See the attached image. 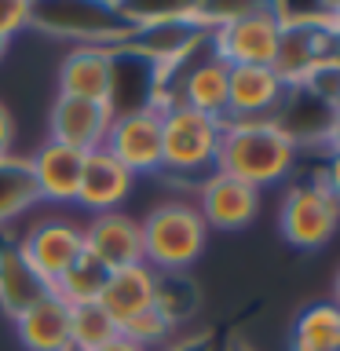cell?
Returning a JSON list of instances; mask_svg holds the SVG:
<instances>
[{
	"mask_svg": "<svg viewBox=\"0 0 340 351\" xmlns=\"http://www.w3.org/2000/svg\"><path fill=\"white\" fill-rule=\"evenodd\" d=\"M300 147L274 125V117L263 121H223V136L216 150V172L230 176L238 183H249L252 191L271 183H282L296 169Z\"/></svg>",
	"mask_w": 340,
	"mask_h": 351,
	"instance_id": "6da1fadb",
	"label": "cell"
},
{
	"mask_svg": "<svg viewBox=\"0 0 340 351\" xmlns=\"http://www.w3.org/2000/svg\"><path fill=\"white\" fill-rule=\"evenodd\" d=\"M139 227H143V263H150L158 274H183L205 252L208 241L202 213L183 197L150 208V216L139 219Z\"/></svg>",
	"mask_w": 340,
	"mask_h": 351,
	"instance_id": "7a4b0ae2",
	"label": "cell"
},
{
	"mask_svg": "<svg viewBox=\"0 0 340 351\" xmlns=\"http://www.w3.org/2000/svg\"><path fill=\"white\" fill-rule=\"evenodd\" d=\"M223 136V121L197 114L175 103L161 114V172L172 176H208L216 172V150Z\"/></svg>",
	"mask_w": 340,
	"mask_h": 351,
	"instance_id": "3957f363",
	"label": "cell"
},
{
	"mask_svg": "<svg viewBox=\"0 0 340 351\" xmlns=\"http://www.w3.org/2000/svg\"><path fill=\"white\" fill-rule=\"evenodd\" d=\"M282 26L274 19V8L263 4H245L230 15L223 26L208 33L212 55L223 66H271L278 51Z\"/></svg>",
	"mask_w": 340,
	"mask_h": 351,
	"instance_id": "277c9868",
	"label": "cell"
},
{
	"mask_svg": "<svg viewBox=\"0 0 340 351\" xmlns=\"http://www.w3.org/2000/svg\"><path fill=\"white\" fill-rule=\"evenodd\" d=\"M282 238L296 249H322L340 227V202L318 180L289 186L278 208Z\"/></svg>",
	"mask_w": 340,
	"mask_h": 351,
	"instance_id": "5b68a950",
	"label": "cell"
},
{
	"mask_svg": "<svg viewBox=\"0 0 340 351\" xmlns=\"http://www.w3.org/2000/svg\"><path fill=\"white\" fill-rule=\"evenodd\" d=\"M15 249L37 271V278L51 285L84 256V223L70 216H44L15 241Z\"/></svg>",
	"mask_w": 340,
	"mask_h": 351,
	"instance_id": "8992f818",
	"label": "cell"
},
{
	"mask_svg": "<svg viewBox=\"0 0 340 351\" xmlns=\"http://www.w3.org/2000/svg\"><path fill=\"white\" fill-rule=\"evenodd\" d=\"M103 150L117 158L132 176L161 172V114L154 106L114 114Z\"/></svg>",
	"mask_w": 340,
	"mask_h": 351,
	"instance_id": "52a82bcc",
	"label": "cell"
},
{
	"mask_svg": "<svg viewBox=\"0 0 340 351\" xmlns=\"http://www.w3.org/2000/svg\"><path fill=\"white\" fill-rule=\"evenodd\" d=\"M84 252L99 267L121 271L143 263V227L128 213H99L84 223Z\"/></svg>",
	"mask_w": 340,
	"mask_h": 351,
	"instance_id": "ba28073f",
	"label": "cell"
},
{
	"mask_svg": "<svg viewBox=\"0 0 340 351\" xmlns=\"http://www.w3.org/2000/svg\"><path fill=\"white\" fill-rule=\"evenodd\" d=\"M285 88L271 66H230L227 77V121H263L285 103Z\"/></svg>",
	"mask_w": 340,
	"mask_h": 351,
	"instance_id": "9c48e42d",
	"label": "cell"
},
{
	"mask_svg": "<svg viewBox=\"0 0 340 351\" xmlns=\"http://www.w3.org/2000/svg\"><path fill=\"white\" fill-rule=\"evenodd\" d=\"M197 213H202L205 227L216 230H241L256 216L260 208V191H252L249 183H238L223 172H208L197 183Z\"/></svg>",
	"mask_w": 340,
	"mask_h": 351,
	"instance_id": "30bf717a",
	"label": "cell"
},
{
	"mask_svg": "<svg viewBox=\"0 0 340 351\" xmlns=\"http://www.w3.org/2000/svg\"><path fill=\"white\" fill-rule=\"evenodd\" d=\"M110 121H114V110L110 103H92V99H66L59 95L51 106V117H48V128L55 143H66V147H77V150H99L106 143V132H110Z\"/></svg>",
	"mask_w": 340,
	"mask_h": 351,
	"instance_id": "8fae6325",
	"label": "cell"
},
{
	"mask_svg": "<svg viewBox=\"0 0 340 351\" xmlns=\"http://www.w3.org/2000/svg\"><path fill=\"white\" fill-rule=\"evenodd\" d=\"M132 186H136V176H132L125 165L117 158H110V154L99 147V150H88L84 154V172H81V186H77V202L84 213H117L121 202L132 194Z\"/></svg>",
	"mask_w": 340,
	"mask_h": 351,
	"instance_id": "7c38bea8",
	"label": "cell"
},
{
	"mask_svg": "<svg viewBox=\"0 0 340 351\" xmlns=\"http://www.w3.org/2000/svg\"><path fill=\"white\" fill-rule=\"evenodd\" d=\"M29 169H33V180H37L40 202L73 205L77 186H81V172H84V150L48 139L29 158Z\"/></svg>",
	"mask_w": 340,
	"mask_h": 351,
	"instance_id": "4fadbf2b",
	"label": "cell"
},
{
	"mask_svg": "<svg viewBox=\"0 0 340 351\" xmlns=\"http://www.w3.org/2000/svg\"><path fill=\"white\" fill-rule=\"evenodd\" d=\"M110 73L114 62L106 44H73L59 70V95L110 103Z\"/></svg>",
	"mask_w": 340,
	"mask_h": 351,
	"instance_id": "5bb4252c",
	"label": "cell"
},
{
	"mask_svg": "<svg viewBox=\"0 0 340 351\" xmlns=\"http://www.w3.org/2000/svg\"><path fill=\"white\" fill-rule=\"evenodd\" d=\"M154 293H158V271L150 263H132V267L110 271L99 293V307L114 318L117 329L121 322H128L132 315L154 307Z\"/></svg>",
	"mask_w": 340,
	"mask_h": 351,
	"instance_id": "9a60e30c",
	"label": "cell"
},
{
	"mask_svg": "<svg viewBox=\"0 0 340 351\" xmlns=\"http://www.w3.org/2000/svg\"><path fill=\"white\" fill-rule=\"evenodd\" d=\"M19 340L26 351H70V307L55 296H40L15 318Z\"/></svg>",
	"mask_w": 340,
	"mask_h": 351,
	"instance_id": "2e32d148",
	"label": "cell"
},
{
	"mask_svg": "<svg viewBox=\"0 0 340 351\" xmlns=\"http://www.w3.org/2000/svg\"><path fill=\"white\" fill-rule=\"evenodd\" d=\"M329 51H333V40H329L322 29H282L271 70L278 73V81L285 88H300L304 77L311 73Z\"/></svg>",
	"mask_w": 340,
	"mask_h": 351,
	"instance_id": "e0dca14e",
	"label": "cell"
},
{
	"mask_svg": "<svg viewBox=\"0 0 340 351\" xmlns=\"http://www.w3.org/2000/svg\"><path fill=\"white\" fill-rule=\"evenodd\" d=\"M227 77L230 66H223L216 55H205L202 62H194L191 70L180 77V103L197 110V114L227 121Z\"/></svg>",
	"mask_w": 340,
	"mask_h": 351,
	"instance_id": "ac0fdd59",
	"label": "cell"
},
{
	"mask_svg": "<svg viewBox=\"0 0 340 351\" xmlns=\"http://www.w3.org/2000/svg\"><path fill=\"white\" fill-rule=\"evenodd\" d=\"M40 296H48V285L22 260L15 241H0V307L8 311V318H19Z\"/></svg>",
	"mask_w": 340,
	"mask_h": 351,
	"instance_id": "d6986e66",
	"label": "cell"
},
{
	"mask_svg": "<svg viewBox=\"0 0 340 351\" xmlns=\"http://www.w3.org/2000/svg\"><path fill=\"white\" fill-rule=\"evenodd\" d=\"M37 205H40V191H37V180H33L29 158L4 154L0 158V227L15 223L19 216H26Z\"/></svg>",
	"mask_w": 340,
	"mask_h": 351,
	"instance_id": "ffe728a7",
	"label": "cell"
},
{
	"mask_svg": "<svg viewBox=\"0 0 340 351\" xmlns=\"http://www.w3.org/2000/svg\"><path fill=\"white\" fill-rule=\"evenodd\" d=\"M337 333H340V307L329 300L311 304L296 318L289 351H329L337 348Z\"/></svg>",
	"mask_w": 340,
	"mask_h": 351,
	"instance_id": "44dd1931",
	"label": "cell"
},
{
	"mask_svg": "<svg viewBox=\"0 0 340 351\" xmlns=\"http://www.w3.org/2000/svg\"><path fill=\"white\" fill-rule=\"evenodd\" d=\"M106 267H99V263L88 256L77 260L70 271L62 274V278H55L48 285V293L55 300H62L66 307H81V304H99V293H103V282H106Z\"/></svg>",
	"mask_w": 340,
	"mask_h": 351,
	"instance_id": "7402d4cb",
	"label": "cell"
},
{
	"mask_svg": "<svg viewBox=\"0 0 340 351\" xmlns=\"http://www.w3.org/2000/svg\"><path fill=\"white\" fill-rule=\"evenodd\" d=\"M117 333H121L117 322L99 304L70 307V351H95L110 344Z\"/></svg>",
	"mask_w": 340,
	"mask_h": 351,
	"instance_id": "603a6c76",
	"label": "cell"
},
{
	"mask_svg": "<svg viewBox=\"0 0 340 351\" xmlns=\"http://www.w3.org/2000/svg\"><path fill=\"white\" fill-rule=\"evenodd\" d=\"M154 307L169 318V326L175 329L197 311V289L191 278L183 274H158V293H154Z\"/></svg>",
	"mask_w": 340,
	"mask_h": 351,
	"instance_id": "cb8c5ba5",
	"label": "cell"
},
{
	"mask_svg": "<svg viewBox=\"0 0 340 351\" xmlns=\"http://www.w3.org/2000/svg\"><path fill=\"white\" fill-rule=\"evenodd\" d=\"M121 337H128L132 344L150 351V348H161L165 340L172 337V326H169V318H165L158 307H147V311L132 315L128 322H121Z\"/></svg>",
	"mask_w": 340,
	"mask_h": 351,
	"instance_id": "d4e9b609",
	"label": "cell"
},
{
	"mask_svg": "<svg viewBox=\"0 0 340 351\" xmlns=\"http://www.w3.org/2000/svg\"><path fill=\"white\" fill-rule=\"evenodd\" d=\"M26 26H33V4H26V0H0V37L11 40Z\"/></svg>",
	"mask_w": 340,
	"mask_h": 351,
	"instance_id": "484cf974",
	"label": "cell"
},
{
	"mask_svg": "<svg viewBox=\"0 0 340 351\" xmlns=\"http://www.w3.org/2000/svg\"><path fill=\"white\" fill-rule=\"evenodd\" d=\"M315 180L322 183L326 191H329V194H333L337 202H340V154H329V161L322 165V172H318Z\"/></svg>",
	"mask_w": 340,
	"mask_h": 351,
	"instance_id": "4316f807",
	"label": "cell"
},
{
	"mask_svg": "<svg viewBox=\"0 0 340 351\" xmlns=\"http://www.w3.org/2000/svg\"><path fill=\"white\" fill-rule=\"evenodd\" d=\"M11 139H15V121H11L8 106L0 103V158H4V154H11Z\"/></svg>",
	"mask_w": 340,
	"mask_h": 351,
	"instance_id": "83f0119b",
	"label": "cell"
},
{
	"mask_svg": "<svg viewBox=\"0 0 340 351\" xmlns=\"http://www.w3.org/2000/svg\"><path fill=\"white\" fill-rule=\"evenodd\" d=\"M322 147L329 154H340V114H337V110H333V117H329V125L322 132Z\"/></svg>",
	"mask_w": 340,
	"mask_h": 351,
	"instance_id": "f1b7e54d",
	"label": "cell"
},
{
	"mask_svg": "<svg viewBox=\"0 0 340 351\" xmlns=\"http://www.w3.org/2000/svg\"><path fill=\"white\" fill-rule=\"evenodd\" d=\"M322 33L333 44H340V0H337V4H326V26H322Z\"/></svg>",
	"mask_w": 340,
	"mask_h": 351,
	"instance_id": "f546056e",
	"label": "cell"
},
{
	"mask_svg": "<svg viewBox=\"0 0 340 351\" xmlns=\"http://www.w3.org/2000/svg\"><path fill=\"white\" fill-rule=\"evenodd\" d=\"M169 351H212V337H205V333L186 337V340H180V344H172Z\"/></svg>",
	"mask_w": 340,
	"mask_h": 351,
	"instance_id": "4dcf8cb0",
	"label": "cell"
},
{
	"mask_svg": "<svg viewBox=\"0 0 340 351\" xmlns=\"http://www.w3.org/2000/svg\"><path fill=\"white\" fill-rule=\"evenodd\" d=\"M95 351H143L139 344H132V340L128 337H114V340H110V344H103V348H95Z\"/></svg>",
	"mask_w": 340,
	"mask_h": 351,
	"instance_id": "1f68e13d",
	"label": "cell"
},
{
	"mask_svg": "<svg viewBox=\"0 0 340 351\" xmlns=\"http://www.w3.org/2000/svg\"><path fill=\"white\" fill-rule=\"evenodd\" d=\"M329 304L340 307V271H337V278H333V296H329Z\"/></svg>",
	"mask_w": 340,
	"mask_h": 351,
	"instance_id": "d6a6232c",
	"label": "cell"
},
{
	"mask_svg": "<svg viewBox=\"0 0 340 351\" xmlns=\"http://www.w3.org/2000/svg\"><path fill=\"white\" fill-rule=\"evenodd\" d=\"M227 351H252L249 344H245V340H230V348Z\"/></svg>",
	"mask_w": 340,
	"mask_h": 351,
	"instance_id": "836d02e7",
	"label": "cell"
},
{
	"mask_svg": "<svg viewBox=\"0 0 340 351\" xmlns=\"http://www.w3.org/2000/svg\"><path fill=\"white\" fill-rule=\"evenodd\" d=\"M329 59H333V66L340 70V44H333V51H329Z\"/></svg>",
	"mask_w": 340,
	"mask_h": 351,
	"instance_id": "e575fe53",
	"label": "cell"
},
{
	"mask_svg": "<svg viewBox=\"0 0 340 351\" xmlns=\"http://www.w3.org/2000/svg\"><path fill=\"white\" fill-rule=\"evenodd\" d=\"M4 51H8V40H4V37H0V55H4Z\"/></svg>",
	"mask_w": 340,
	"mask_h": 351,
	"instance_id": "d590c367",
	"label": "cell"
},
{
	"mask_svg": "<svg viewBox=\"0 0 340 351\" xmlns=\"http://www.w3.org/2000/svg\"><path fill=\"white\" fill-rule=\"evenodd\" d=\"M333 110H337V114H340V92H337V103H333Z\"/></svg>",
	"mask_w": 340,
	"mask_h": 351,
	"instance_id": "8d00e7d4",
	"label": "cell"
},
{
	"mask_svg": "<svg viewBox=\"0 0 340 351\" xmlns=\"http://www.w3.org/2000/svg\"><path fill=\"white\" fill-rule=\"evenodd\" d=\"M337 351H340V333H337Z\"/></svg>",
	"mask_w": 340,
	"mask_h": 351,
	"instance_id": "74e56055",
	"label": "cell"
},
{
	"mask_svg": "<svg viewBox=\"0 0 340 351\" xmlns=\"http://www.w3.org/2000/svg\"><path fill=\"white\" fill-rule=\"evenodd\" d=\"M329 351H337V348H329Z\"/></svg>",
	"mask_w": 340,
	"mask_h": 351,
	"instance_id": "f35d334b",
	"label": "cell"
}]
</instances>
